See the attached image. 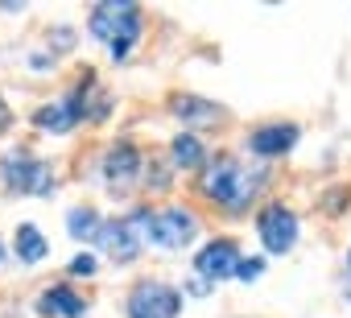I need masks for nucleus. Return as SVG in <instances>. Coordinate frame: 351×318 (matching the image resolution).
Masks as SVG:
<instances>
[{"label":"nucleus","mask_w":351,"mask_h":318,"mask_svg":"<svg viewBox=\"0 0 351 318\" xmlns=\"http://www.w3.org/2000/svg\"><path fill=\"white\" fill-rule=\"evenodd\" d=\"M347 265H351V256H347Z\"/></svg>","instance_id":"nucleus-23"},{"label":"nucleus","mask_w":351,"mask_h":318,"mask_svg":"<svg viewBox=\"0 0 351 318\" xmlns=\"http://www.w3.org/2000/svg\"><path fill=\"white\" fill-rule=\"evenodd\" d=\"M186 293H195V297H207V277H195V281H186Z\"/></svg>","instance_id":"nucleus-20"},{"label":"nucleus","mask_w":351,"mask_h":318,"mask_svg":"<svg viewBox=\"0 0 351 318\" xmlns=\"http://www.w3.org/2000/svg\"><path fill=\"white\" fill-rule=\"evenodd\" d=\"M173 116H178L182 124H191V128H215V124H223V108L219 103H211V99H203V95H173Z\"/></svg>","instance_id":"nucleus-11"},{"label":"nucleus","mask_w":351,"mask_h":318,"mask_svg":"<svg viewBox=\"0 0 351 318\" xmlns=\"http://www.w3.org/2000/svg\"><path fill=\"white\" fill-rule=\"evenodd\" d=\"M240 252H236V244L232 240H211L199 256H195V269H199V277H207V281H228V277H236L240 273Z\"/></svg>","instance_id":"nucleus-8"},{"label":"nucleus","mask_w":351,"mask_h":318,"mask_svg":"<svg viewBox=\"0 0 351 318\" xmlns=\"http://www.w3.org/2000/svg\"><path fill=\"white\" fill-rule=\"evenodd\" d=\"M298 145V124H265L248 136V149L256 157H281Z\"/></svg>","instance_id":"nucleus-12"},{"label":"nucleus","mask_w":351,"mask_h":318,"mask_svg":"<svg viewBox=\"0 0 351 318\" xmlns=\"http://www.w3.org/2000/svg\"><path fill=\"white\" fill-rule=\"evenodd\" d=\"M79 116H83V91H71V95H62L54 103H42L34 112V124L42 132H71L79 124Z\"/></svg>","instance_id":"nucleus-9"},{"label":"nucleus","mask_w":351,"mask_h":318,"mask_svg":"<svg viewBox=\"0 0 351 318\" xmlns=\"http://www.w3.org/2000/svg\"><path fill=\"white\" fill-rule=\"evenodd\" d=\"M178 310H182L178 289L161 281H141L128 293V318H178Z\"/></svg>","instance_id":"nucleus-5"},{"label":"nucleus","mask_w":351,"mask_h":318,"mask_svg":"<svg viewBox=\"0 0 351 318\" xmlns=\"http://www.w3.org/2000/svg\"><path fill=\"white\" fill-rule=\"evenodd\" d=\"M136 174H141V153H136V145L132 140H116L108 149V157H104V182H108L112 199H124L132 191Z\"/></svg>","instance_id":"nucleus-6"},{"label":"nucleus","mask_w":351,"mask_h":318,"mask_svg":"<svg viewBox=\"0 0 351 318\" xmlns=\"http://www.w3.org/2000/svg\"><path fill=\"white\" fill-rule=\"evenodd\" d=\"M165 182H169V170H165V166H153V170H149V186H153V191H161Z\"/></svg>","instance_id":"nucleus-19"},{"label":"nucleus","mask_w":351,"mask_h":318,"mask_svg":"<svg viewBox=\"0 0 351 318\" xmlns=\"http://www.w3.org/2000/svg\"><path fill=\"white\" fill-rule=\"evenodd\" d=\"M136 34H141V9H136V5L108 0V5H95V9H91V38L108 42L116 62H124V58L132 54Z\"/></svg>","instance_id":"nucleus-2"},{"label":"nucleus","mask_w":351,"mask_h":318,"mask_svg":"<svg viewBox=\"0 0 351 318\" xmlns=\"http://www.w3.org/2000/svg\"><path fill=\"white\" fill-rule=\"evenodd\" d=\"M95 269H99V260H95L91 252H79V256L71 260V273H75V277H95Z\"/></svg>","instance_id":"nucleus-17"},{"label":"nucleus","mask_w":351,"mask_h":318,"mask_svg":"<svg viewBox=\"0 0 351 318\" xmlns=\"http://www.w3.org/2000/svg\"><path fill=\"white\" fill-rule=\"evenodd\" d=\"M261 273H265V260L252 256V260H240V273H236V277H240V281H256Z\"/></svg>","instance_id":"nucleus-18"},{"label":"nucleus","mask_w":351,"mask_h":318,"mask_svg":"<svg viewBox=\"0 0 351 318\" xmlns=\"http://www.w3.org/2000/svg\"><path fill=\"white\" fill-rule=\"evenodd\" d=\"M38 310L46 318H83L87 314V302L71 289V285H50L42 297H38Z\"/></svg>","instance_id":"nucleus-13"},{"label":"nucleus","mask_w":351,"mask_h":318,"mask_svg":"<svg viewBox=\"0 0 351 318\" xmlns=\"http://www.w3.org/2000/svg\"><path fill=\"white\" fill-rule=\"evenodd\" d=\"M66 228H71V236H75V240H95L104 223H99V215H95L91 207H75V211L66 215Z\"/></svg>","instance_id":"nucleus-16"},{"label":"nucleus","mask_w":351,"mask_h":318,"mask_svg":"<svg viewBox=\"0 0 351 318\" xmlns=\"http://www.w3.org/2000/svg\"><path fill=\"white\" fill-rule=\"evenodd\" d=\"M256 232H261V244L269 252H289L298 244V215L285 203H269L256 215Z\"/></svg>","instance_id":"nucleus-7"},{"label":"nucleus","mask_w":351,"mask_h":318,"mask_svg":"<svg viewBox=\"0 0 351 318\" xmlns=\"http://www.w3.org/2000/svg\"><path fill=\"white\" fill-rule=\"evenodd\" d=\"M0 178L13 195H50L54 191V170L50 162H38L29 153H9L5 162H0Z\"/></svg>","instance_id":"nucleus-4"},{"label":"nucleus","mask_w":351,"mask_h":318,"mask_svg":"<svg viewBox=\"0 0 351 318\" xmlns=\"http://www.w3.org/2000/svg\"><path fill=\"white\" fill-rule=\"evenodd\" d=\"M128 223H132V228H136L149 244L169 248V252L186 248V244L199 236V219H195L191 211H182V207H165V211H136Z\"/></svg>","instance_id":"nucleus-3"},{"label":"nucleus","mask_w":351,"mask_h":318,"mask_svg":"<svg viewBox=\"0 0 351 318\" xmlns=\"http://www.w3.org/2000/svg\"><path fill=\"white\" fill-rule=\"evenodd\" d=\"M13 248H17V260H21V265H38V260H46V252H50V244H46V236L38 232V223H21L17 236H13Z\"/></svg>","instance_id":"nucleus-15"},{"label":"nucleus","mask_w":351,"mask_h":318,"mask_svg":"<svg viewBox=\"0 0 351 318\" xmlns=\"http://www.w3.org/2000/svg\"><path fill=\"white\" fill-rule=\"evenodd\" d=\"M95 240H99V244L108 248V256H112L116 265H128V260H136V252H141V232H136V228H132L128 219L104 223Z\"/></svg>","instance_id":"nucleus-10"},{"label":"nucleus","mask_w":351,"mask_h":318,"mask_svg":"<svg viewBox=\"0 0 351 318\" xmlns=\"http://www.w3.org/2000/svg\"><path fill=\"white\" fill-rule=\"evenodd\" d=\"M265 182V170H248V166H240L236 157H211V162L203 166V178H199V186H203V195L215 203V207H223V211H244L248 203H252V195H256V186Z\"/></svg>","instance_id":"nucleus-1"},{"label":"nucleus","mask_w":351,"mask_h":318,"mask_svg":"<svg viewBox=\"0 0 351 318\" xmlns=\"http://www.w3.org/2000/svg\"><path fill=\"white\" fill-rule=\"evenodd\" d=\"M0 260H5V244H0Z\"/></svg>","instance_id":"nucleus-22"},{"label":"nucleus","mask_w":351,"mask_h":318,"mask_svg":"<svg viewBox=\"0 0 351 318\" xmlns=\"http://www.w3.org/2000/svg\"><path fill=\"white\" fill-rule=\"evenodd\" d=\"M9 124H13V112H9V103H5V99H0V132H5Z\"/></svg>","instance_id":"nucleus-21"},{"label":"nucleus","mask_w":351,"mask_h":318,"mask_svg":"<svg viewBox=\"0 0 351 318\" xmlns=\"http://www.w3.org/2000/svg\"><path fill=\"white\" fill-rule=\"evenodd\" d=\"M169 157H173V166H178V170H203V166H207L203 140H199L195 132H178V136H173Z\"/></svg>","instance_id":"nucleus-14"}]
</instances>
